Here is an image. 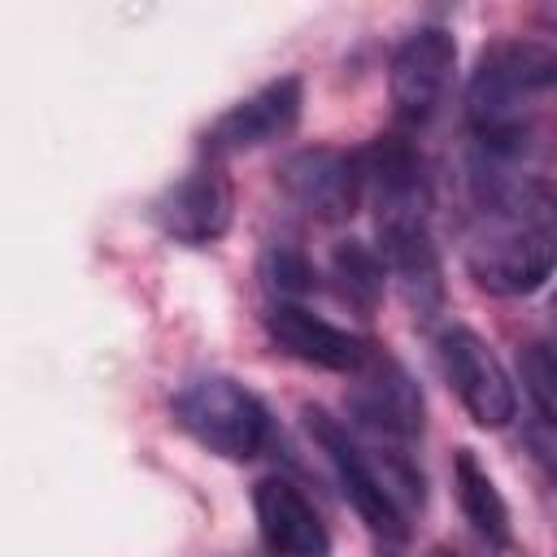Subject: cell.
<instances>
[{"mask_svg": "<svg viewBox=\"0 0 557 557\" xmlns=\"http://www.w3.org/2000/svg\"><path fill=\"white\" fill-rule=\"evenodd\" d=\"M300 104H305V87L296 74H283L265 87H257L252 96L235 100L226 113H218L209 122V131L200 135V148L209 161H226L235 152H252L265 148L283 135L296 131L300 122Z\"/></svg>", "mask_w": 557, "mask_h": 557, "instance_id": "cell-10", "label": "cell"}, {"mask_svg": "<svg viewBox=\"0 0 557 557\" xmlns=\"http://www.w3.org/2000/svg\"><path fill=\"white\" fill-rule=\"evenodd\" d=\"M174 422L209 453L226 461H252L270 440V409L231 374H196L174 400Z\"/></svg>", "mask_w": 557, "mask_h": 557, "instance_id": "cell-4", "label": "cell"}, {"mask_svg": "<svg viewBox=\"0 0 557 557\" xmlns=\"http://www.w3.org/2000/svg\"><path fill=\"white\" fill-rule=\"evenodd\" d=\"M435 357H440L448 387L457 392V400L474 418V426L500 431L513 422V413H518L513 383L483 335H474L470 326H444L435 339Z\"/></svg>", "mask_w": 557, "mask_h": 557, "instance_id": "cell-6", "label": "cell"}, {"mask_svg": "<svg viewBox=\"0 0 557 557\" xmlns=\"http://www.w3.org/2000/svg\"><path fill=\"white\" fill-rule=\"evenodd\" d=\"M431 557H457V553H448V548H435V553H431Z\"/></svg>", "mask_w": 557, "mask_h": 557, "instance_id": "cell-20", "label": "cell"}, {"mask_svg": "<svg viewBox=\"0 0 557 557\" xmlns=\"http://www.w3.org/2000/svg\"><path fill=\"white\" fill-rule=\"evenodd\" d=\"M278 187L313 222H344L366 200L361 152H344L331 144L300 148L278 165Z\"/></svg>", "mask_w": 557, "mask_h": 557, "instance_id": "cell-7", "label": "cell"}, {"mask_svg": "<svg viewBox=\"0 0 557 557\" xmlns=\"http://www.w3.org/2000/svg\"><path fill=\"white\" fill-rule=\"evenodd\" d=\"M527 448H531L535 466L548 474V483L557 487V426H548V422H531V426H527Z\"/></svg>", "mask_w": 557, "mask_h": 557, "instance_id": "cell-18", "label": "cell"}, {"mask_svg": "<svg viewBox=\"0 0 557 557\" xmlns=\"http://www.w3.org/2000/svg\"><path fill=\"white\" fill-rule=\"evenodd\" d=\"M252 513H257L261 544L274 557H326L331 535H326L318 509L283 474H265L252 487Z\"/></svg>", "mask_w": 557, "mask_h": 557, "instance_id": "cell-13", "label": "cell"}, {"mask_svg": "<svg viewBox=\"0 0 557 557\" xmlns=\"http://www.w3.org/2000/svg\"><path fill=\"white\" fill-rule=\"evenodd\" d=\"M366 170V200L374 209V231H379V252L431 239V174L422 152L413 148L409 135L392 131L370 139L361 152Z\"/></svg>", "mask_w": 557, "mask_h": 557, "instance_id": "cell-3", "label": "cell"}, {"mask_svg": "<svg viewBox=\"0 0 557 557\" xmlns=\"http://www.w3.org/2000/svg\"><path fill=\"white\" fill-rule=\"evenodd\" d=\"M518 379L540 413V422L557 426V344L531 339L518 348Z\"/></svg>", "mask_w": 557, "mask_h": 557, "instance_id": "cell-17", "label": "cell"}, {"mask_svg": "<svg viewBox=\"0 0 557 557\" xmlns=\"http://www.w3.org/2000/svg\"><path fill=\"white\" fill-rule=\"evenodd\" d=\"M466 122L492 152L535 157L557 131V48L540 39H496L466 83Z\"/></svg>", "mask_w": 557, "mask_h": 557, "instance_id": "cell-1", "label": "cell"}, {"mask_svg": "<svg viewBox=\"0 0 557 557\" xmlns=\"http://www.w3.org/2000/svg\"><path fill=\"white\" fill-rule=\"evenodd\" d=\"M453 70H457V39L444 26H418L413 35H405L387 65V91L396 117L413 131L426 126L448 96Z\"/></svg>", "mask_w": 557, "mask_h": 557, "instance_id": "cell-8", "label": "cell"}, {"mask_svg": "<svg viewBox=\"0 0 557 557\" xmlns=\"http://www.w3.org/2000/svg\"><path fill=\"white\" fill-rule=\"evenodd\" d=\"M261 283H265V292L274 296V305H300L305 296H313L318 270L309 265L305 252H296V248H287V244H274V248H265V257H261Z\"/></svg>", "mask_w": 557, "mask_h": 557, "instance_id": "cell-16", "label": "cell"}, {"mask_svg": "<svg viewBox=\"0 0 557 557\" xmlns=\"http://www.w3.org/2000/svg\"><path fill=\"white\" fill-rule=\"evenodd\" d=\"M231 218H235V191L222 161L191 165L152 200V222L161 226V235L187 248H205L222 239L231 231Z\"/></svg>", "mask_w": 557, "mask_h": 557, "instance_id": "cell-9", "label": "cell"}, {"mask_svg": "<svg viewBox=\"0 0 557 557\" xmlns=\"http://www.w3.org/2000/svg\"><path fill=\"white\" fill-rule=\"evenodd\" d=\"M331 278H335V292L357 305V309H374L379 296H383V283H387V261L379 257V248H366L357 239L339 244L331 252Z\"/></svg>", "mask_w": 557, "mask_h": 557, "instance_id": "cell-15", "label": "cell"}, {"mask_svg": "<svg viewBox=\"0 0 557 557\" xmlns=\"http://www.w3.org/2000/svg\"><path fill=\"white\" fill-rule=\"evenodd\" d=\"M265 335L278 352H287L305 366L331 370V374H357L374 352V344H366L348 326H335V322L309 313L305 305H270Z\"/></svg>", "mask_w": 557, "mask_h": 557, "instance_id": "cell-12", "label": "cell"}, {"mask_svg": "<svg viewBox=\"0 0 557 557\" xmlns=\"http://www.w3.org/2000/svg\"><path fill=\"white\" fill-rule=\"evenodd\" d=\"M553 309H557V300H553Z\"/></svg>", "mask_w": 557, "mask_h": 557, "instance_id": "cell-21", "label": "cell"}, {"mask_svg": "<svg viewBox=\"0 0 557 557\" xmlns=\"http://www.w3.org/2000/svg\"><path fill=\"white\" fill-rule=\"evenodd\" d=\"M453 487H457V505H461L466 522L474 527V535L487 540L492 548H509L513 544L509 505H505L500 487L492 483V474L483 470V461L474 457V448H457V457H453Z\"/></svg>", "mask_w": 557, "mask_h": 557, "instance_id": "cell-14", "label": "cell"}, {"mask_svg": "<svg viewBox=\"0 0 557 557\" xmlns=\"http://www.w3.org/2000/svg\"><path fill=\"white\" fill-rule=\"evenodd\" d=\"M466 270L492 296H531L557 270V213L479 209L466 231Z\"/></svg>", "mask_w": 557, "mask_h": 557, "instance_id": "cell-2", "label": "cell"}, {"mask_svg": "<svg viewBox=\"0 0 557 557\" xmlns=\"http://www.w3.org/2000/svg\"><path fill=\"white\" fill-rule=\"evenodd\" d=\"M305 431H309V440L322 448V457L331 461V470H335V479H339L348 505L361 513V522H366L374 535L400 544V540L409 535L405 509L396 505V496L387 492L379 466H374L370 453L352 440V431H348L339 418H331L326 409H318V405H305Z\"/></svg>", "mask_w": 557, "mask_h": 557, "instance_id": "cell-5", "label": "cell"}, {"mask_svg": "<svg viewBox=\"0 0 557 557\" xmlns=\"http://www.w3.org/2000/svg\"><path fill=\"white\" fill-rule=\"evenodd\" d=\"M352 379L357 383L348 392V413L357 426H366L383 444H413L422 435V392L400 361L374 348Z\"/></svg>", "mask_w": 557, "mask_h": 557, "instance_id": "cell-11", "label": "cell"}, {"mask_svg": "<svg viewBox=\"0 0 557 557\" xmlns=\"http://www.w3.org/2000/svg\"><path fill=\"white\" fill-rule=\"evenodd\" d=\"M535 22L548 30V35H557V0H548V4H540L535 9Z\"/></svg>", "mask_w": 557, "mask_h": 557, "instance_id": "cell-19", "label": "cell"}]
</instances>
